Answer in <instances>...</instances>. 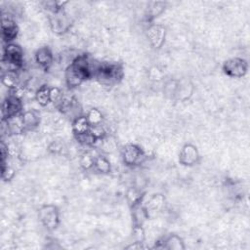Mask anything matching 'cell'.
Wrapping results in <instances>:
<instances>
[{
  "label": "cell",
  "instance_id": "1",
  "mask_svg": "<svg viewBox=\"0 0 250 250\" xmlns=\"http://www.w3.org/2000/svg\"><path fill=\"white\" fill-rule=\"evenodd\" d=\"M104 85L111 86L118 83L123 76V70L117 64L103 63L98 65L95 75Z\"/></svg>",
  "mask_w": 250,
  "mask_h": 250
},
{
  "label": "cell",
  "instance_id": "2",
  "mask_svg": "<svg viewBox=\"0 0 250 250\" xmlns=\"http://www.w3.org/2000/svg\"><path fill=\"white\" fill-rule=\"evenodd\" d=\"M24 54L22 48L14 43H8L3 49L2 63L7 66V71H22Z\"/></svg>",
  "mask_w": 250,
  "mask_h": 250
},
{
  "label": "cell",
  "instance_id": "3",
  "mask_svg": "<svg viewBox=\"0 0 250 250\" xmlns=\"http://www.w3.org/2000/svg\"><path fill=\"white\" fill-rule=\"evenodd\" d=\"M146 156L144 152L137 145L128 144L123 148L122 159L124 163L128 166H135L141 164Z\"/></svg>",
  "mask_w": 250,
  "mask_h": 250
},
{
  "label": "cell",
  "instance_id": "4",
  "mask_svg": "<svg viewBox=\"0 0 250 250\" xmlns=\"http://www.w3.org/2000/svg\"><path fill=\"white\" fill-rule=\"evenodd\" d=\"M248 65L240 58H232L223 65V71L231 77H242L247 72Z\"/></svg>",
  "mask_w": 250,
  "mask_h": 250
},
{
  "label": "cell",
  "instance_id": "5",
  "mask_svg": "<svg viewBox=\"0 0 250 250\" xmlns=\"http://www.w3.org/2000/svg\"><path fill=\"white\" fill-rule=\"evenodd\" d=\"M39 219L48 230H54L59 225V212L53 205L42 206L39 210Z\"/></svg>",
  "mask_w": 250,
  "mask_h": 250
},
{
  "label": "cell",
  "instance_id": "6",
  "mask_svg": "<svg viewBox=\"0 0 250 250\" xmlns=\"http://www.w3.org/2000/svg\"><path fill=\"white\" fill-rule=\"evenodd\" d=\"M22 107L21 99L9 95L2 106V119H9L19 115L22 110Z\"/></svg>",
  "mask_w": 250,
  "mask_h": 250
},
{
  "label": "cell",
  "instance_id": "7",
  "mask_svg": "<svg viewBox=\"0 0 250 250\" xmlns=\"http://www.w3.org/2000/svg\"><path fill=\"white\" fill-rule=\"evenodd\" d=\"M199 154L197 149L191 144L185 145L179 155V161L186 166H193L198 162Z\"/></svg>",
  "mask_w": 250,
  "mask_h": 250
},
{
  "label": "cell",
  "instance_id": "8",
  "mask_svg": "<svg viewBox=\"0 0 250 250\" xmlns=\"http://www.w3.org/2000/svg\"><path fill=\"white\" fill-rule=\"evenodd\" d=\"M1 32H2V39L8 44L17 37L19 30L16 23L11 18L3 15Z\"/></svg>",
  "mask_w": 250,
  "mask_h": 250
},
{
  "label": "cell",
  "instance_id": "9",
  "mask_svg": "<svg viewBox=\"0 0 250 250\" xmlns=\"http://www.w3.org/2000/svg\"><path fill=\"white\" fill-rule=\"evenodd\" d=\"M50 24L52 30L55 33L62 34L69 30V28L71 27V20L68 18V16L65 15L62 10L57 13H52V17L50 18Z\"/></svg>",
  "mask_w": 250,
  "mask_h": 250
},
{
  "label": "cell",
  "instance_id": "10",
  "mask_svg": "<svg viewBox=\"0 0 250 250\" xmlns=\"http://www.w3.org/2000/svg\"><path fill=\"white\" fill-rule=\"evenodd\" d=\"M148 38L155 48H161L165 38V29L161 25L151 26L148 30Z\"/></svg>",
  "mask_w": 250,
  "mask_h": 250
},
{
  "label": "cell",
  "instance_id": "11",
  "mask_svg": "<svg viewBox=\"0 0 250 250\" xmlns=\"http://www.w3.org/2000/svg\"><path fill=\"white\" fill-rule=\"evenodd\" d=\"M36 62L42 69H48L53 63V54L48 47H41L36 52Z\"/></svg>",
  "mask_w": 250,
  "mask_h": 250
},
{
  "label": "cell",
  "instance_id": "12",
  "mask_svg": "<svg viewBox=\"0 0 250 250\" xmlns=\"http://www.w3.org/2000/svg\"><path fill=\"white\" fill-rule=\"evenodd\" d=\"M91 129V125L84 115H78L72 122V131L75 136L88 133Z\"/></svg>",
  "mask_w": 250,
  "mask_h": 250
},
{
  "label": "cell",
  "instance_id": "13",
  "mask_svg": "<svg viewBox=\"0 0 250 250\" xmlns=\"http://www.w3.org/2000/svg\"><path fill=\"white\" fill-rule=\"evenodd\" d=\"M21 116H22V121L24 124V128L28 129V130H32V129L37 127L40 122L39 115L34 110L25 111Z\"/></svg>",
  "mask_w": 250,
  "mask_h": 250
},
{
  "label": "cell",
  "instance_id": "14",
  "mask_svg": "<svg viewBox=\"0 0 250 250\" xmlns=\"http://www.w3.org/2000/svg\"><path fill=\"white\" fill-rule=\"evenodd\" d=\"M50 90H51V88L47 87L46 85H43V86L39 87L38 90L36 92V100L40 106L45 107L49 103H51Z\"/></svg>",
  "mask_w": 250,
  "mask_h": 250
},
{
  "label": "cell",
  "instance_id": "15",
  "mask_svg": "<svg viewBox=\"0 0 250 250\" xmlns=\"http://www.w3.org/2000/svg\"><path fill=\"white\" fill-rule=\"evenodd\" d=\"M65 95L64 93L62 92L61 89L57 88V87H53L51 88L50 90V100H51V103L57 107V108H61L64 102H65Z\"/></svg>",
  "mask_w": 250,
  "mask_h": 250
},
{
  "label": "cell",
  "instance_id": "16",
  "mask_svg": "<svg viewBox=\"0 0 250 250\" xmlns=\"http://www.w3.org/2000/svg\"><path fill=\"white\" fill-rule=\"evenodd\" d=\"M94 167L95 169L100 173H108L110 171V163L105 157H97L95 158L94 161Z\"/></svg>",
  "mask_w": 250,
  "mask_h": 250
},
{
  "label": "cell",
  "instance_id": "17",
  "mask_svg": "<svg viewBox=\"0 0 250 250\" xmlns=\"http://www.w3.org/2000/svg\"><path fill=\"white\" fill-rule=\"evenodd\" d=\"M89 123L91 126H95V125H100L102 124L103 121V114L102 112L97 109V108H92L88 111L87 115H86Z\"/></svg>",
  "mask_w": 250,
  "mask_h": 250
},
{
  "label": "cell",
  "instance_id": "18",
  "mask_svg": "<svg viewBox=\"0 0 250 250\" xmlns=\"http://www.w3.org/2000/svg\"><path fill=\"white\" fill-rule=\"evenodd\" d=\"M164 9V3L162 2H153L151 6L148 8L147 17L149 20H153L154 18L158 17Z\"/></svg>",
  "mask_w": 250,
  "mask_h": 250
},
{
  "label": "cell",
  "instance_id": "19",
  "mask_svg": "<svg viewBox=\"0 0 250 250\" xmlns=\"http://www.w3.org/2000/svg\"><path fill=\"white\" fill-rule=\"evenodd\" d=\"M164 248L167 249H183L184 246L182 245V240L177 235H172L168 237L165 240V245H163Z\"/></svg>",
  "mask_w": 250,
  "mask_h": 250
},
{
  "label": "cell",
  "instance_id": "20",
  "mask_svg": "<svg viewBox=\"0 0 250 250\" xmlns=\"http://www.w3.org/2000/svg\"><path fill=\"white\" fill-rule=\"evenodd\" d=\"M76 139L78 140L79 143H81L82 145L84 146H93L95 144L96 141H98L91 133L90 131L88 133H85V134H82V135H78V136H75Z\"/></svg>",
  "mask_w": 250,
  "mask_h": 250
},
{
  "label": "cell",
  "instance_id": "21",
  "mask_svg": "<svg viewBox=\"0 0 250 250\" xmlns=\"http://www.w3.org/2000/svg\"><path fill=\"white\" fill-rule=\"evenodd\" d=\"M94 161L95 158H93L90 154H84L80 159V165L84 169H89L91 167H94Z\"/></svg>",
  "mask_w": 250,
  "mask_h": 250
},
{
  "label": "cell",
  "instance_id": "22",
  "mask_svg": "<svg viewBox=\"0 0 250 250\" xmlns=\"http://www.w3.org/2000/svg\"><path fill=\"white\" fill-rule=\"evenodd\" d=\"M90 133H91L97 140H100V139L104 138L105 135H106L105 128L102 126V124H100V125H95V126H91Z\"/></svg>",
  "mask_w": 250,
  "mask_h": 250
}]
</instances>
